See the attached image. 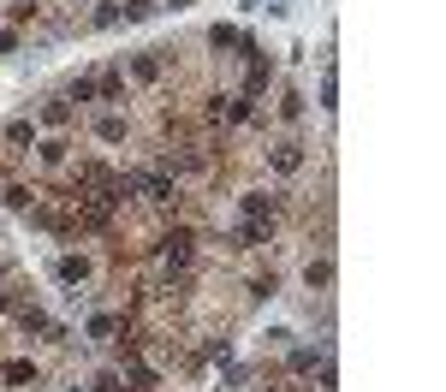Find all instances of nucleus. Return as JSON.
Returning a JSON list of instances; mask_svg holds the SVG:
<instances>
[{"label": "nucleus", "instance_id": "obj_1", "mask_svg": "<svg viewBox=\"0 0 446 392\" xmlns=\"http://www.w3.org/2000/svg\"><path fill=\"white\" fill-rule=\"evenodd\" d=\"M54 279H59V286H77V279H89V261L84 256H59L54 261Z\"/></svg>", "mask_w": 446, "mask_h": 392}]
</instances>
